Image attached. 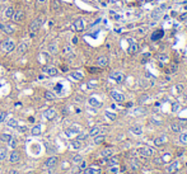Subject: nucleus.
Wrapping results in <instances>:
<instances>
[{
	"mask_svg": "<svg viewBox=\"0 0 187 174\" xmlns=\"http://www.w3.org/2000/svg\"><path fill=\"white\" fill-rule=\"evenodd\" d=\"M31 134L33 136L41 135L42 134V126H41V125H36V126H33V127H32V130H31Z\"/></svg>",
	"mask_w": 187,
	"mask_h": 174,
	"instance_id": "b1692460",
	"label": "nucleus"
},
{
	"mask_svg": "<svg viewBox=\"0 0 187 174\" xmlns=\"http://www.w3.org/2000/svg\"><path fill=\"white\" fill-rule=\"evenodd\" d=\"M132 113H134V115H136V116L137 115H139V116L140 115H145V109H144V108H140L139 107V108H136V109H134V112H132Z\"/></svg>",
	"mask_w": 187,
	"mask_h": 174,
	"instance_id": "ea45409f",
	"label": "nucleus"
},
{
	"mask_svg": "<svg viewBox=\"0 0 187 174\" xmlns=\"http://www.w3.org/2000/svg\"><path fill=\"white\" fill-rule=\"evenodd\" d=\"M146 98H149V97H148V96H143V97H141V99H140V103L145 102V100H146Z\"/></svg>",
	"mask_w": 187,
	"mask_h": 174,
	"instance_id": "4d7b16f0",
	"label": "nucleus"
},
{
	"mask_svg": "<svg viewBox=\"0 0 187 174\" xmlns=\"http://www.w3.org/2000/svg\"><path fill=\"white\" fill-rule=\"evenodd\" d=\"M5 117H7V113H5V112H0V123L5 121Z\"/></svg>",
	"mask_w": 187,
	"mask_h": 174,
	"instance_id": "8fccbe9b",
	"label": "nucleus"
},
{
	"mask_svg": "<svg viewBox=\"0 0 187 174\" xmlns=\"http://www.w3.org/2000/svg\"><path fill=\"white\" fill-rule=\"evenodd\" d=\"M45 3V0H37V5H40V4H43Z\"/></svg>",
	"mask_w": 187,
	"mask_h": 174,
	"instance_id": "052dcab7",
	"label": "nucleus"
},
{
	"mask_svg": "<svg viewBox=\"0 0 187 174\" xmlns=\"http://www.w3.org/2000/svg\"><path fill=\"white\" fill-rule=\"evenodd\" d=\"M42 17H38L37 19L32 20L31 26H29V31H31V38H33V37H36L37 32L40 31V28H41V24H42Z\"/></svg>",
	"mask_w": 187,
	"mask_h": 174,
	"instance_id": "f257e3e1",
	"label": "nucleus"
},
{
	"mask_svg": "<svg viewBox=\"0 0 187 174\" xmlns=\"http://www.w3.org/2000/svg\"><path fill=\"white\" fill-rule=\"evenodd\" d=\"M170 127H172L173 132H180L181 131V126L178 123H172V126H170Z\"/></svg>",
	"mask_w": 187,
	"mask_h": 174,
	"instance_id": "a19ab883",
	"label": "nucleus"
},
{
	"mask_svg": "<svg viewBox=\"0 0 187 174\" xmlns=\"http://www.w3.org/2000/svg\"><path fill=\"white\" fill-rule=\"evenodd\" d=\"M108 168H110V169H108V172L112 173V174H115V173H117V172H118L117 165H113V167H108Z\"/></svg>",
	"mask_w": 187,
	"mask_h": 174,
	"instance_id": "c03bdc74",
	"label": "nucleus"
},
{
	"mask_svg": "<svg viewBox=\"0 0 187 174\" xmlns=\"http://www.w3.org/2000/svg\"><path fill=\"white\" fill-rule=\"evenodd\" d=\"M186 99H187V94H186Z\"/></svg>",
	"mask_w": 187,
	"mask_h": 174,
	"instance_id": "69168bd1",
	"label": "nucleus"
},
{
	"mask_svg": "<svg viewBox=\"0 0 187 174\" xmlns=\"http://www.w3.org/2000/svg\"><path fill=\"white\" fill-rule=\"evenodd\" d=\"M79 132H80L79 126H73V127H70V129H67L66 131H65V134L67 136H73V135H78Z\"/></svg>",
	"mask_w": 187,
	"mask_h": 174,
	"instance_id": "6ab92c4d",
	"label": "nucleus"
},
{
	"mask_svg": "<svg viewBox=\"0 0 187 174\" xmlns=\"http://www.w3.org/2000/svg\"><path fill=\"white\" fill-rule=\"evenodd\" d=\"M70 51H71L70 46H66V47H65V50H64V52H65V53H67V52H70Z\"/></svg>",
	"mask_w": 187,
	"mask_h": 174,
	"instance_id": "6e6d98bb",
	"label": "nucleus"
},
{
	"mask_svg": "<svg viewBox=\"0 0 187 174\" xmlns=\"http://www.w3.org/2000/svg\"><path fill=\"white\" fill-rule=\"evenodd\" d=\"M28 47H29V42H28V41H23V42H22L20 45L18 46V47H15V48H17V52L19 53V55H23V53L28 50Z\"/></svg>",
	"mask_w": 187,
	"mask_h": 174,
	"instance_id": "ddd939ff",
	"label": "nucleus"
},
{
	"mask_svg": "<svg viewBox=\"0 0 187 174\" xmlns=\"http://www.w3.org/2000/svg\"><path fill=\"white\" fill-rule=\"evenodd\" d=\"M146 29H148V27H146V26L145 27H141V28L137 31V33H139V34H144L145 32H146Z\"/></svg>",
	"mask_w": 187,
	"mask_h": 174,
	"instance_id": "3c124183",
	"label": "nucleus"
},
{
	"mask_svg": "<svg viewBox=\"0 0 187 174\" xmlns=\"http://www.w3.org/2000/svg\"><path fill=\"white\" fill-rule=\"evenodd\" d=\"M104 141V135H97V136H94V144H97V145H98V144H101V142H103Z\"/></svg>",
	"mask_w": 187,
	"mask_h": 174,
	"instance_id": "f704fd0d",
	"label": "nucleus"
},
{
	"mask_svg": "<svg viewBox=\"0 0 187 174\" xmlns=\"http://www.w3.org/2000/svg\"><path fill=\"white\" fill-rule=\"evenodd\" d=\"M162 15V12L159 9H157V10H154V12H151V14H150V18L153 20H158L159 19V17Z\"/></svg>",
	"mask_w": 187,
	"mask_h": 174,
	"instance_id": "c756f323",
	"label": "nucleus"
},
{
	"mask_svg": "<svg viewBox=\"0 0 187 174\" xmlns=\"http://www.w3.org/2000/svg\"><path fill=\"white\" fill-rule=\"evenodd\" d=\"M113 154H115V150L111 148H107V149H103V150L101 151V155L103 158H106V159H108V158L113 156Z\"/></svg>",
	"mask_w": 187,
	"mask_h": 174,
	"instance_id": "aec40b11",
	"label": "nucleus"
},
{
	"mask_svg": "<svg viewBox=\"0 0 187 174\" xmlns=\"http://www.w3.org/2000/svg\"><path fill=\"white\" fill-rule=\"evenodd\" d=\"M54 90H55L57 94H61V92H62V84H60V83L56 84L55 88H54Z\"/></svg>",
	"mask_w": 187,
	"mask_h": 174,
	"instance_id": "79ce46f5",
	"label": "nucleus"
},
{
	"mask_svg": "<svg viewBox=\"0 0 187 174\" xmlns=\"http://www.w3.org/2000/svg\"><path fill=\"white\" fill-rule=\"evenodd\" d=\"M8 145H9V148L15 149V148H17V140H15L14 137H12L9 141H8Z\"/></svg>",
	"mask_w": 187,
	"mask_h": 174,
	"instance_id": "58836bf2",
	"label": "nucleus"
},
{
	"mask_svg": "<svg viewBox=\"0 0 187 174\" xmlns=\"http://www.w3.org/2000/svg\"><path fill=\"white\" fill-rule=\"evenodd\" d=\"M12 137H13V136L9 135V134H1V135H0V141H1V142H7L8 144V141H9Z\"/></svg>",
	"mask_w": 187,
	"mask_h": 174,
	"instance_id": "72a5a7b5",
	"label": "nucleus"
},
{
	"mask_svg": "<svg viewBox=\"0 0 187 174\" xmlns=\"http://www.w3.org/2000/svg\"><path fill=\"white\" fill-rule=\"evenodd\" d=\"M157 59H158V61H161V62H167L168 61V56L164 55V53H159V55H157Z\"/></svg>",
	"mask_w": 187,
	"mask_h": 174,
	"instance_id": "4c0bfd02",
	"label": "nucleus"
},
{
	"mask_svg": "<svg viewBox=\"0 0 187 174\" xmlns=\"http://www.w3.org/2000/svg\"><path fill=\"white\" fill-rule=\"evenodd\" d=\"M59 8H60L59 3H57V1H55V10H59Z\"/></svg>",
	"mask_w": 187,
	"mask_h": 174,
	"instance_id": "13d9d810",
	"label": "nucleus"
},
{
	"mask_svg": "<svg viewBox=\"0 0 187 174\" xmlns=\"http://www.w3.org/2000/svg\"><path fill=\"white\" fill-rule=\"evenodd\" d=\"M107 165L108 167H113V165H118V159L117 158H108V161H107Z\"/></svg>",
	"mask_w": 187,
	"mask_h": 174,
	"instance_id": "7c9ffc66",
	"label": "nucleus"
},
{
	"mask_svg": "<svg viewBox=\"0 0 187 174\" xmlns=\"http://www.w3.org/2000/svg\"><path fill=\"white\" fill-rule=\"evenodd\" d=\"M127 43H129L127 53H129V55H135V53L137 52V48H139V46H137L136 41H135L134 38H127Z\"/></svg>",
	"mask_w": 187,
	"mask_h": 174,
	"instance_id": "7ed1b4c3",
	"label": "nucleus"
},
{
	"mask_svg": "<svg viewBox=\"0 0 187 174\" xmlns=\"http://www.w3.org/2000/svg\"><path fill=\"white\" fill-rule=\"evenodd\" d=\"M180 109V103H173L172 104V112H177Z\"/></svg>",
	"mask_w": 187,
	"mask_h": 174,
	"instance_id": "a18cd8bd",
	"label": "nucleus"
},
{
	"mask_svg": "<svg viewBox=\"0 0 187 174\" xmlns=\"http://www.w3.org/2000/svg\"><path fill=\"white\" fill-rule=\"evenodd\" d=\"M12 19L14 23H22L24 19V12L23 10H14V14H13Z\"/></svg>",
	"mask_w": 187,
	"mask_h": 174,
	"instance_id": "0eeeda50",
	"label": "nucleus"
},
{
	"mask_svg": "<svg viewBox=\"0 0 187 174\" xmlns=\"http://www.w3.org/2000/svg\"><path fill=\"white\" fill-rule=\"evenodd\" d=\"M177 90L180 92V93L183 90V84H177Z\"/></svg>",
	"mask_w": 187,
	"mask_h": 174,
	"instance_id": "864d4df0",
	"label": "nucleus"
},
{
	"mask_svg": "<svg viewBox=\"0 0 187 174\" xmlns=\"http://www.w3.org/2000/svg\"><path fill=\"white\" fill-rule=\"evenodd\" d=\"M20 160V153L17 150H13L9 155V161L10 163H18Z\"/></svg>",
	"mask_w": 187,
	"mask_h": 174,
	"instance_id": "4468645a",
	"label": "nucleus"
},
{
	"mask_svg": "<svg viewBox=\"0 0 187 174\" xmlns=\"http://www.w3.org/2000/svg\"><path fill=\"white\" fill-rule=\"evenodd\" d=\"M88 103H89V105H92V107H94V108H99L102 105V103L99 102L98 99H96L94 97H91L88 99Z\"/></svg>",
	"mask_w": 187,
	"mask_h": 174,
	"instance_id": "412c9836",
	"label": "nucleus"
},
{
	"mask_svg": "<svg viewBox=\"0 0 187 174\" xmlns=\"http://www.w3.org/2000/svg\"><path fill=\"white\" fill-rule=\"evenodd\" d=\"M7 126L12 127V129H17V127H18V121L15 118H9L7 121Z\"/></svg>",
	"mask_w": 187,
	"mask_h": 174,
	"instance_id": "cd10ccee",
	"label": "nucleus"
},
{
	"mask_svg": "<svg viewBox=\"0 0 187 174\" xmlns=\"http://www.w3.org/2000/svg\"><path fill=\"white\" fill-rule=\"evenodd\" d=\"M9 174H18V172H17V170H10Z\"/></svg>",
	"mask_w": 187,
	"mask_h": 174,
	"instance_id": "e2e57ef3",
	"label": "nucleus"
},
{
	"mask_svg": "<svg viewBox=\"0 0 187 174\" xmlns=\"http://www.w3.org/2000/svg\"><path fill=\"white\" fill-rule=\"evenodd\" d=\"M45 98L47 100H54L56 98V94L54 93V92H50V90H47V92H45Z\"/></svg>",
	"mask_w": 187,
	"mask_h": 174,
	"instance_id": "473e14b6",
	"label": "nucleus"
},
{
	"mask_svg": "<svg viewBox=\"0 0 187 174\" xmlns=\"http://www.w3.org/2000/svg\"><path fill=\"white\" fill-rule=\"evenodd\" d=\"M85 167H87V163L84 161V160H82V161L79 163V169L80 170H84V169H85Z\"/></svg>",
	"mask_w": 187,
	"mask_h": 174,
	"instance_id": "09e8293b",
	"label": "nucleus"
},
{
	"mask_svg": "<svg viewBox=\"0 0 187 174\" xmlns=\"http://www.w3.org/2000/svg\"><path fill=\"white\" fill-rule=\"evenodd\" d=\"M87 137H88V134H79V135H78V140H80V141L85 140Z\"/></svg>",
	"mask_w": 187,
	"mask_h": 174,
	"instance_id": "de8ad7c7",
	"label": "nucleus"
},
{
	"mask_svg": "<svg viewBox=\"0 0 187 174\" xmlns=\"http://www.w3.org/2000/svg\"><path fill=\"white\" fill-rule=\"evenodd\" d=\"M130 132L136 136H140L143 134V127L141 126H132L131 129H130Z\"/></svg>",
	"mask_w": 187,
	"mask_h": 174,
	"instance_id": "393cba45",
	"label": "nucleus"
},
{
	"mask_svg": "<svg viewBox=\"0 0 187 174\" xmlns=\"http://www.w3.org/2000/svg\"><path fill=\"white\" fill-rule=\"evenodd\" d=\"M56 116V111L54 109V108H48V109H46L45 112H43V117H45L46 119H52L55 118Z\"/></svg>",
	"mask_w": 187,
	"mask_h": 174,
	"instance_id": "dca6fc26",
	"label": "nucleus"
},
{
	"mask_svg": "<svg viewBox=\"0 0 187 174\" xmlns=\"http://www.w3.org/2000/svg\"><path fill=\"white\" fill-rule=\"evenodd\" d=\"M15 47H17V45H15V42H14V41H13L12 38L5 40L4 42H3V45H1L3 51H4V52H7V53H9V52H12V51H14Z\"/></svg>",
	"mask_w": 187,
	"mask_h": 174,
	"instance_id": "f03ea898",
	"label": "nucleus"
},
{
	"mask_svg": "<svg viewBox=\"0 0 187 174\" xmlns=\"http://www.w3.org/2000/svg\"><path fill=\"white\" fill-rule=\"evenodd\" d=\"M29 122H34V118H33V117H29Z\"/></svg>",
	"mask_w": 187,
	"mask_h": 174,
	"instance_id": "0e129e2a",
	"label": "nucleus"
},
{
	"mask_svg": "<svg viewBox=\"0 0 187 174\" xmlns=\"http://www.w3.org/2000/svg\"><path fill=\"white\" fill-rule=\"evenodd\" d=\"M101 132H102V127H101V126H94V127H92V129L89 130L88 136H92V137H94V136L99 135Z\"/></svg>",
	"mask_w": 187,
	"mask_h": 174,
	"instance_id": "a211bd4d",
	"label": "nucleus"
},
{
	"mask_svg": "<svg viewBox=\"0 0 187 174\" xmlns=\"http://www.w3.org/2000/svg\"><path fill=\"white\" fill-rule=\"evenodd\" d=\"M0 31L4 32L5 34H13L15 32V28L12 26V24L8 23H0Z\"/></svg>",
	"mask_w": 187,
	"mask_h": 174,
	"instance_id": "20e7f679",
	"label": "nucleus"
},
{
	"mask_svg": "<svg viewBox=\"0 0 187 174\" xmlns=\"http://www.w3.org/2000/svg\"><path fill=\"white\" fill-rule=\"evenodd\" d=\"M82 160H83V158L80 156V155H75V156L73 158V161H74V163H80Z\"/></svg>",
	"mask_w": 187,
	"mask_h": 174,
	"instance_id": "49530a36",
	"label": "nucleus"
},
{
	"mask_svg": "<svg viewBox=\"0 0 187 174\" xmlns=\"http://www.w3.org/2000/svg\"><path fill=\"white\" fill-rule=\"evenodd\" d=\"M70 146H71L73 149H75V150H79L80 148H82V141L80 140H71L70 141Z\"/></svg>",
	"mask_w": 187,
	"mask_h": 174,
	"instance_id": "a878e982",
	"label": "nucleus"
},
{
	"mask_svg": "<svg viewBox=\"0 0 187 174\" xmlns=\"http://www.w3.org/2000/svg\"><path fill=\"white\" fill-rule=\"evenodd\" d=\"M73 27H74L75 31L82 32L83 29H84V27H85V24H84V20L82 19V18H78V19L74 20V23H73Z\"/></svg>",
	"mask_w": 187,
	"mask_h": 174,
	"instance_id": "f8f14e48",
	"label": "nucleus"
},
{
	"mask_svg": "<svg viewBox=\"0 0 187 174\" xmlns=\"http://www.w3.org/2000/svg\"><path fill=\"white\" fill-rule=\"evenodd\" d=\"M166 141H167V137L163 135V136H161V137H157L155 140H154V144H155L157 146H161V145H163Z\"/></svg>",
	"mask_w": 187,
	"mask_h": 174,
	"instance_id": "c85d7f7f",
	"label": "nucleus"
},
{
	"mask_svg": "<svg viewBox=\"0 0 187 174\" xmlns=\"http://www.w3.org/2000/svg\"><path fill=\"white\" fill-rule=\"evenodd\" d=\"M111 97H112V99L115 100V102H117V103H124L125 102V96L122 93H120V92H117V90L111 92Z\"/></svg>",
	"mask_w": 187,
	"mask_h": 174,
	"instance_id": "1a4fd4ad",
	"label": "nucleus"
},
{
	"mask_svg": "<svg viewBox=\"0 0 187 174\" xmlns=\"http://www.w3.org/2000/svg\"><path fill=\"white\" fill-rule=\"evenodd\" d=\"M26 130H27L26 127H19V131H20V132H24V131H26Z\"/></svg>",
	"mask_w": 187,
	"mask_h": 174,
	"instance_id": "680f3d73",
	"label": "nucleus"
},
{
	"mask_svg": "<svg viewBox=\"0 0 187 174\" xmlns=\"http://www.w3.org/2000/svg\"><path fill=\"white\" fill-rule=\"evenodd\" d=\"M176 71H177V64H172L170 65V69L167 70V72H169V74L170 72H176Z\"/></svg>",
	"mask_w": 187,
	"mask_h": 174,
	"instance_id": "37998d69",
	"label": "nucleus"
},
{
	"mask_svg": "<svg viewBox=\"0 0 187 174\" xmlns=\"http://www.w3.org/2000/svg\"><path fill=\"white\" fill-rule=\"evenodd\" d=\"M13 14H14V8H13V7H8L7 9H5V12H4L5 19H12Z\"/></svg>",
	"mask_w": 187,
	"mask_h": 174,
	"instance_id": "5701e85b",
	"label": "nucleus"
},
{
	"mask_svg": "<svg viewBox=\"0 0 187 174\" xmlns=\"http://www.w3.org/2000/svg\"><path fill=\"white\" fill-rule=\"evenodd\" d=\"M164 37V31L163 29H157V31H154L153 33H151V36H150V40L151 41H159V40H162Z\"/></svg>",
	"mask_w": 187,
	"mask_h": 174,
	"instance_id": "9b49d317",
	"label": "nucleus"
},
{
	"mask_svg": "<svg viewBox=\"0 0 187 174\" xmlns=\"http://www.w3.org/2000/svg\"><path fill=\"white\" fill-rule=\"evenodd\" d=\"M73 43H74V45H75V43H78V38H77V37H73Z\"/></svg>",
	"mask_w": 187,
	"mask_h": 174,
	"instance_id": "bf43d9fd",
	"label": "nucleus"
},
{
	"mask_svg": "<svg viewBox=\"0 0 187 174\" xmlns=\"http://www.w3.org/2000/svg\"><path fill=\"white\" fill-rule=\"evenodd\" d=\"M57 163H59V158L55 156V155H52V156H50L45 161L43 167H45V168H55L56 165H57Z\"/></svg>",
	"mask_w": 187,
	"mask_h": 174,
	"instance_id": "39448f33",
	"label": "nucleus"
},
{
	"mask_svg": "<svg viewBox=\"0 0 187 174\" xmlns=\"http://www.w3.org/2000/svg\"><path fill=\"white\" fill-rule=\"evenodd\" d=\"M180 168H181V164L178 161H174V163H172V164L169 165V168L167 169V172L169 173V174H172V173H176L177 170H180Z\"/></svg>",
	"mask_w": 187,
	"mask_h": 174,
	"instance_id": "f3484780",
	"label": "nucleus"
},
{
	"mask_svg": "<svg viewBox=\"0 0 187 174\" xmlns=\"http://www.w3.org/2000/svg\"><path fill=\"white\" fill-rule=\"evenodd\" d=\"M180 142L187 144V132H181L180 134Z\"/></svg>",
	"mask_w": 187,
	"mask_h": 174,
	"instance_id": "e433bc0d",
	"label": "nucleus"
},
{
	"mask_svg": "<svg viewBox=\"0 0 187 174\" xmlns=\"http://www.w3.org/2000/svg\"><path fill=\"white\" fill-rule=\"evenodd\" d=\"M101 173V168L99 167H89V168H85L83 170V174H99Z\"/></svg>",
	"mask_w": 187,
	"mask_h": 174,
	"instance_id": "2eb2a0df",
	"label": "nucleus"
},
{
	"mask_svg": "<svg viewBox=\"0 0 187 174\" xmlns=\"http://www.w3.org/2000/svg\"><path fill=\"white\" fill-rule=\"evenodd\" d=\"M42 72L46 75H48V76H56L57 75V69H56L55 66H45L42 69Z\"/></svg>",
	"mask_w": 187,
	"mask_h": 174,
	"instance_id": "6e6552de",
	"label": "nucleus"
},
{
	"mask_svg": "<svg viewBox=\"0 0 187 174\" xmlns=\"http://www.w3.org/2000/svg\"><path fill=\"white\" fill-rule=\"evenodd\" d=\"M97 64L101 67H106L108 65V59L106 57V56H99V57L97 59Z\"/></svg>",
	"mask_w": 187,
	"mask_h": 174,
	"instance_id": "4be33fe9",
	"label": "nucleus"
},
{
	"mask_svg": "<svg viewBox=\"0 0 187 174\" xmlns=\"http://www.w3.org/2000/svg\"><path fill=\"white\" fill-rule=\"evenodd\" d=\"M154 163H155V164H162V163H163V159H161V158H157V159H154Z\"/></svg>",
	"mask_w": 187,
	"mask_h": 174,
	"instance_id": "5fc2aeb1",
	"label": "nucleus"
},
{
	"mask_svg": "<svg viewBox=\"0 0 187 174\" xmlns=\"http://www.w3.org/2000/svg\"><path fill=\"white\" fill-rule=\"evenodd\" d=\"M110 78L112 79V80H115L117 84H121L124 81V79H125V75L121 71H113L112 74L110 75Z\"/></svg>",
	"mask_w": 187,
	"mask_h": 174,
	"instance_id": "9d476101",
	"label": "nucleus"
},
{
	"mask_svg": "<svg viewBox=\"0 0 187 174\" xmlns=\"http://www.w3.org/2000/svg\"><path fill=\"white\" fill-rule=\"evenodd\" d=\"M137 153H139L141 156H145V158H150L154 155V150L151 148H148V146H145V148H140L137 149Z\"/></svg>",
	"mask_w": 187,
	"mask_h": 174,
	"instance_id": "423d86ee",
	"label": "nucleus"
},
{
	"mask_svg": "<svg viewBox=\"0 0 187 174\" xmlns=\"http://www.w3.org/2000/svg\"><path fill=\"white\" fill-rule=\"evenodd\" d=\"M104 116L107 117V118L110 119V121H115V119H116V117H117V116L115 115V113H112V112H108V111H106V112H104Z\"/></svg>",
	"mask_w": 187,
	"mask_h": 174,
	"instance_id": "c9c22d12",
	"label": "nucleus"
},
{
	"mask_svg": "<svg viewBox=\"0 0 187 174\" xmlns=\"http://www.w3.org/2000/svg\"><path fill=\"white\" fill-rule=\"evenodd\" d=\"M8 158V151L5 148H0V161L5 160Z\"/></svg>",
	"mask_w": 187,
	"mask_h": 174,
	"instance_id": "2f4dec72",
	"label": "nucleus"
},
{
	"mask_svg": "<svg viewBox=\"0 0 187 174\" xmlns=\"http://www.w3.org/2000/svg\"><path fill=\"white\" fill-rule=\"evenodd\" d=\"M180 19H181V20H186V19H187V12L180 15Z\"/></svg>",
	"mask_w": 187,
	"mask_h": 174,
	"instance_id": "603ef678",
	"label": "nucleus"
},
{
	"mask_svg": "<svg viewBox=\"0 0 187 174\" xmlns=\"http://www.w3.org/2000/svg\"><path fill=\"white\" fill-rule=\"evenodd\" d=\"M70 78L74 79V80H77V81H80L83 79V72H80V71H73L71 74H70Z\"/></svg>",
	"mask_w": 187,
	"mask_h": 174,
	"instance_id": "bb28decb",
	"label": "nucleus"
}]
</instances>
